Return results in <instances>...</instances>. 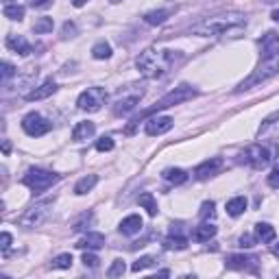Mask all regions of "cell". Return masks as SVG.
Masks as SVG:
<instances>
[{
    "label": "cell",
    "mask_w": 279,
    "mask_h": 279,
    "mask_svg": "<svg viewBox=\"0 0 279 279\" xmlns=\"http://www.w3.org/2000/svg\"><path fill=\"white\" fill-rule=\"evenodd\" d=\"M244 27H247V15L240 13V11H229V13L214 15V18H207L199 24H194L192 35H201V37L229 35V37H236Z\"/></svg>",
    "instance_id": "obj_1"
},
{
    "label": "cell",
    "mask_w": 279,
    "mask_h": 279,
    "mask_svg": "<svg viewBox=\"0 0 279 279\" xmlns=\"http://www.w3.org/2000/svg\"><path fill=\"white\" fill-rule=\"evenodd\" d=\"M179 59L177 51H164V48H146L144 53H140L135 59V68L140 75L146 79H159L175 65Z\"/></svg>",
    "instance_id": "obj_2"
},
{
    "label": "cell",
    "mask_w": 279,
    "mask_h": 279,
    "mask_svg": "<svg viewBox=\"0 0 279 279\" xmlns=\"http://www.w3.org/2000/svg\"><path fill=\"white\" fill-rule=\"evenodd\" d=\"M194 96H196V89H192V87H188V85L175 87L172 92H168L164 98H159V101L155 103L151 109H146V111L142 113V118H151V116H155V113L161 111V109H168V107H175V105H179V103L192 101Z\"/></svg>",
    "instance_id": "obj_3"
},
{
    "label": "cell",
    "mask_w": 279,
    "mask_h": 279,
    "mask_svg": "<svg viewBox=\"0 0 279 279\" xmlns=\"http://www.w3.org/2000/svg\"><path fill=\"white\" fill-rule=\"evenodd\" d=\"M53 205H55V199H44V201H37L35 205H31V207L24 212V214L20 216V220H18L20 227L33 229V227L44 225L53 214Z\"/></svg>",
    "instance_id": "obj_4"
},
{
    "label": "cell",
    "mask_w": 279,
    "mask_h": 279,
    "mask_svg": "<svg viewBox=\"0 0 279 279\" xmlns=\"http://www.w3.org/2000/svg\"><path fill=\"white\" fill-rule=\"evenodd\" d=\"M22 181L35 194H39V192L48 190V188H53V183L59 181V175H57V172H51V170H44V168H31L27 175H24Z\"/></svg>",
    "instance_id": "obj_5"
},
{
    "label": "cell",
    "mask_w": 279,
    "mask_h": 279,
    "mask_svg": "<svg viewBox=\"0 0 279 279\" xmlns=\"http://www.w3.org/2000/svg\"><path fill=\"white\" fill-rule=\"evenodd\" d=\"M279 75V57L277 59H270V61H262V65L258 70H253V75L249 79H244L240 85H238V92H244V89H251L255 87L260 83H264V81H268L270 77Z\"/></svg>",
    "instance_id": "obj_6"
},
{
    "label": "cell",
    "mask_w": 279,
    "mask_h": 279,
    "mask_svg": "<svg viewBox=\"0 0 279 279\" xmlns=\"http://www.w3.org/2000/svg\"><path fill=\"white\" fill-rule=\"evenodd\" d=\"M107 101V92H105V87H87L85 92H81L79 98H77V105L81 111H101V107Z\"/></svg>",
    "instance_id": "obj_7"
},
{
    "label": "cell",
    "mask_w": 279,
    "mask_h": 279,
    "mask_svg": "<svg viewBox=\"0 0 279 279\" xmlns=\"http://www.w3.org/2000/svg\"><path fill=\"white\" fill-rule=\"evenodd\" d=\"M51 122H48L42 113H37V111H31L27 113V116L22 118V129H24V133L31 135V137H39V135H44L51 131Z\"/></svg>",
    "instance_id": "obj_8"
},
{
    "label": "cell",
    "mask_w": 279,
    "mask_h": 279,
    "mask_svg": "<svg viewBox=\"0 0 279 279\" xmlns=\"http://www.w3.org/2000/svg\"><path fill=\"white\" fill-rule=\"evenodd\" d=\"M270 159H273V153H270L266 146H262V144H253L249 146L247 151H244V161L249 164L251 168H266Z\"/></svg>",
    "instance_id": "obj_9"
},
{
    "label": "cell",
    "mask_w": 279,
    "mask_h": 279,
    "mask_svg": "<svg viewBox=\"0 0 279 279\" xmlns=\"http://www.w3.org/2000/svg\"><path fill=\"white\" fill-rule=\"evenodd\" d=\"M172 127H175V120L170 116H151L144 122V131H146V135H151V137L168 133Z\"/></svg>",
    "instance_id": "obj_10"
},
{
    "label": "cell",
    "mask_w": 279,
    "mask_h": 279,
    "mask_svg": "<svg viewBox=\"0 0 279 279\" xmlns=\"http://www.w3.org/2000/svg\"><path fill=\"white\" fill-rule=\"evenodd\" d=\"M262 48V61H270V59H277L279 57V35L277 33H266L260 42Z\"/></svg>",
    "instance_id": "obj_11"
},
{
    "label": "cell",
    "mask_w": 279,
    "mask_h": 279,
    "mask_svg": "<svg viewBox=\"0 0 279 279\" xmlns=\"http://www.w3.org/2000/svg\"><path fill=\"white\" fill-rule=\"evenodd\" d=\"M220 168H223V159H220V157H212V159L203 161V164H199V166L194 168V177H196V179L214 177Z\"/></svg>",
    "instance_id": "obj_12"
},
{
    "label": "cell",
    "mask_w": 279,
    "mask_h": 279,
    "mask_svg": "<svg viewBox=\"0 0 279 279\" xmlns=\"http://www.w3.org/2000/svg\"><path fill=\"white\" fill-rule=\"evenodd\" d=\"M55 92H57V83H55L53 79H48V81H44V83L39 85V87L31 89V92L24 96V98H27V101H31V103H33V101H44V98L53 96Z\"/></svg>",
    "instance_id": "obj_13"
},
{
    "label": "cell",
    "mask_w": 279,
    "mask_h": 279,
    "mask_svg": "<svg viewBox=\"0 0 279 279\" xmlns=\"http://www.w3.org/2000/svg\"><path fill=\"white\" fill-rule=\"evenodd\" d=\"M77 247L79 249H87V251H98V249L105 247V236L98 234V231H89L77 242Z\"/></svg>",
    "instance_id": "obj_14"
},
{
    "label": "cell",
    "mask_w": 279,
    "mask_h": 279,
    "mask_svg": "<svg viewBox=\"0 0 279 279\" xmlns=\"http://www.w3.org/2000/svg\"><path fill=\"white\" fill-rule=\"evenodd\" d=\"M227 266L236 268V270H253L258 266V258L255 255H229Z\"/></svg>",
    "instance_id": "obj_15"
},
{
    "label": "cell",
    "mask_w": 279,
    "mask_h": 279,
    "mask_svg": "<svg viewBox=\"0 0 279 279\" xmlns=\"http://www.w3.org/2000/svg\"><path fill=\"white\" fill-rule=\"evenodd\" d=\"M96 133V125L92 120H83V122H79V125L72 129V140L75 142H85V140H89Z\"/></svg>",
    "instance_id": "obj_16"
},
{
    "label": "cell",
    "mask_w": 279,
    "mask_h": 279,
    "mask_svg": "<svg viewBox=\"0 0 279 279\" xmlns=\"http://www.w3.org/2000/svg\"><path fill=\"white\" fill-rule=\"evenodd\" d=\"M142 225H144L142 218H140L137 214H131V216H127V218L120 220L118 229H120V234H125V236H135V234H140Z\"/></svg>",
    "instance_id": "obj_17"
},
{
    "label": "cell",
    "mask_w": 279,
    "mask_h": 279,
    "mask_svg": "<svg viewBox=\"0 0 279 279\" xmlns=\"http://www.w3.org/2000/svg\"><path fill=\"white\" fill-rule=\"evenodd\" d=\"M7 48L13 53H18V55H29L31 53V44L24 39L22 35H7Z\"/></svg>",
    "instance_id": "obj_18"
},
{
    "label": "cell",
    "mask_w": 279,
    "mask_h": 279,
    "mask_svg": "<svg viewBox=\"0 0 279 279\" xmlns=\"http://www.w3.org/2000/svg\"><path fill=\"white\" fill-rule=\"evenodd\" d=\"M216 231H218V229L214 225L207 223V220H203V223L194 229V240L196 242H207V240H212V238L216 236Z\"/></svg>",
    "instance_id": "obj_19"
},
{
    "label": "cell",
    "mask_w": 279,
    "mask_h": 279,
    "mask_svg": "<svg viewBox=\"0 0 279 279\" xmlns=\"http://www.w3.org/2000/svg\"><path fill=\"white\" fill-rule=\"evenodd\" d=\"M255 238L262 242H273L277 238V231H275V227H270L268 223H258L255 225Z\"/></svg>",
    "instance_id": "obj_20"
},
{
    "label": "cell",
    "mask_w": 279,
    "mask_h": 279,
    "mask_svg": "<svg viewBox=\"0 0 279 279\" xmlns=\"http://www.w3.org/2000/svg\"><path fill=\"white\" fill-rule=\"evenodd\" d=\"M244 210H247V199H244V196H234L231 201H227L229 216H240V214H244Z\"/></svg>",
    "instance_id": "obj_21"
},
{
    "label": "cell",
    "mask_w": 279,
    "mask_h": 279,
    "mask_svg": "<svg viewBox=\"0 0 279 279\" xmlns=\"http://www.w3.org/2000/svg\"><path fill=\"white\" fill-rule=\"evenodd\" d=\"M164 179L170 183H175V185H181L188 181V172L181 168H168V170H164Z\"/></svg>",
    "instance_id": "obj_22"
},
{
    "label": "cell",
    "mask_w": 279,
    "mask_h": 279,
    "mask_svg": "<svg viewBox=\"0 0 279 279\" xmlns=\"http://www.w3.org/2000/svg\"><path fill=\"white\" fill-rule=\"evenodd\" d=\"M96 183H98V177H96V175H87V177H83V179H79L77 185H75V194L83 196V194H87L89 190H92Z\"/></svg>",
    "instance_id": "obj_23"
},
{
    "label": "cell",
    "mask_w": 279,
    "mask_h": 279,
    "mask_svg": "<svg viewBox=\"0 0 279 279\" xmlns=\"http://www.w3.org/2000/svg\"><path fill=\"white\" fill-rule=\"evenodd\" d=\"M164 247H166L168 251H183L185 247H188V238H183V236H175V234H170L166 240H164Z\"/></svg>",
    "instance_id": "obj_24"
},
{
    "label": "cell",
    "mask_w": 279,
    "mask_h": 279,
    "mask_svg": "<svg viewBox=\"0 0 279 279\" xmlns=\"http://www.w3.org/2000/svg\"><path fill=\"white\" fill-rule=\"evenodd\" d=\"M137 203L142 205V207L149 212L151 216H157V212H159V210H157V201H155V196H153L151 192H142V194H140Z\"/></svg>",
    "instance_id": "obj_25"
},
{
    "label": "cell",
    "mask_w": 279,
    "mask_h": 279,
    "mask_svg": "<svg viewBox=\"0 0 279 279\" xmlns=\"http://www.w3.org/2000/svg\"><path fill=\"white\" fill-rule=\"evenodd\" d=\"M140 96H142V94H135V96H131V98H120V101L116 103V107H113V111H116V113H129V111H133L135 105H137V101H140Z\"/></svg>",
    "instance_id": "obj_26"
},
{
    "label": "cell",
    "mask_w": 279,
    "mask_h": 279,
    "mask_svg": "<svg viewBox=\"0 0 279 279\" xmlns=\"http://www.w3.org/2000/svg\"><path fill=\"white\" fill-rule=\"evenodd\" d=\"M170 15V9H159V11H149L144 15V22L151 24V27H157V24H164L168 20Z\"/></svg>",
    "instance_id": "obj_27"
},
{
    "label": "cell",
    "mask_w": 279,
    "mask_h": 279,
    "mask_svg": "<svg viewBox=\"0 0 279 279\" xmlns=\"http://www.w3.org/2000/svg\"><path fill=\"white\" fill-rule=\"evenodd\" d=\"M92 57H94V59H109V57H111V46L107 42H96L92 46Z\"/></svg>",
    "instance_id": "obj_28"
},
{
    "label": "cell",
    "mask_w": 279,
    "mask_h": 279,
    "mask_svg": "<svg viewBox=\"0 0 279 279\" xmlns=\"http://www.w3.org/2000/svg\"><path fill=\"white\" fill-rule=\"evenodd\" d=\"M3 13H5V18L18 20V22H20V20L24 18V7H22V5H5Z\"/></svg>",
    "instance_id": "obj_29"
},
{
    "label": "cell",
    "mask_w": 279,
    "mask_h": 279,
    "mask_svg": "<svg viewBox=\"0 0 279 279\" xmlns=\"http://www.w3.org/2000/svg\"><path fill=\"white\" fill-rule=\"evenodd\" d=\"M53 27H55L53 18H39V20H35V24H33V31H35L37 35H44V33H51Z\"/></svg>",
    "instance_id": "obj_30"
},
{
    "label": "cell",
    "mask_w": 279,
    "mask_h": 279,
    "mask_svg": "<svg viewBox=\"0 0 279 279\" xmlns=\"http://www.w3.org/2000/svg\"><path fill=\"white\" fill-rule=\"evenodd\" d=\"M216 205L212 203V201H205L203 205H201V212H199V218L201 220H214L216 218Z\"/></svg>",
    "instance_id": "obj_31"
},
{
    "label": "cell",
    "mask_w": 279,
    "mask_h": 279,
    "mask_svg": "<svg viewBox=\"0 0 279 279\" xmlns=\"http://www.w3.org/2000/svg\"><path fill=\"white\" fill-rule=\"evenodd\" d=\"M51 266H53V268H59V270L70 268V266H72V255H70V253H61V255H57V258L51 262Z\"/></svg>",
    "instance_id": "obj_32"
},
{
    "label": "cell",
    "mask_w": 279,
    "mask_h": 279,
    "mask_svg": "<svg viewBox=\"0 0 279 279\" xmlns=\"http://www.w3.org/2000/svg\"><path fill=\"white\" fill-rule=\"evenodd\" d=\"M125 270H127V266H125V262L122 260H113V264L109 266V270H107V277H122L125 275Z\"/></svg>",
    "instance_id": "obj_33"
},
{
    "label": "cell",
    "mask_w": 279,
    "mask_h": 279,
    "mask_svg": "<svg viewBox=\"0 0 279 279\" xmlns=\"http://www.w3.org/2000/svg\"><path fill=\"white\" fill-rule=\"evenodd\" d=\"M113 146H116V144H113V140H111L109 135H103V137L96 142V151H98V153H107V151H113Z\"/></svg>",
    "instance_id": "obj_34"
},
{
    "label": "cell",
    "mask_w": 279,
    "mask_h": 279,
    "mask_svg": "<svg viewBox=\"0 0 279 279\" xmlns=\"http://www.w3.org/2000/svg\"><path fill=\"white\" fill-rule=\"evenodd\" d=\"M153 262H155V258L144 255V258H140L137 262H133V266H131V270H133V273H140V270H144V268L153 266Z\"/></svg>",
    "instance_id": "obj_35"
},
{
    "label": "cell",
    "mask_w": 279,
    "mask_h": 279,
    "mask_svg": "<svg viewBox=\"0 0 279 279\" xmlns=\"http://www.w3.org/2000/svg\"><path fill=\"white\" fill-rule=\"evenodd\" d=\"M268 185L273 188V190H279V164H275L273 170H270V175H268Z\"/></svg>",
    "instance_id": "obj_36"
},
{
    "label": "cell",
    "mask_w": 279,
    "mask_h": 279,
    "mask_svg": "<svg viewBox=\"0 0 279 279\" xmlns=\"http://www.w3.org/2000/svg\"><path fill=\"white\" fill-rule=\"evenodd\" d=\"M13 75H15V68H13V65H11L9 61H3V81H5V83H7V81H9Z\"/></svg>",
    "instance_id": "obj_37"
},
{
    "label": "cell",
    "mask_w": 279,
    "mask_h": 279,
    "mask_svg": "<svg viewBox=\"0 0 279 279\" xmlns=\"http://www.w3.org/2000/svg\"><path fill=\"white\" fill-rule=\"evenodd\" d=\"M9 247H11V234L3 231V234H0V249L7 253V251H9Z\"/></svg>",
    "instance_id": "obj_38"
},
{
    "label": "cell",
    "mask_w": 279,
    "mask_h": 279,
    "mask_svg": "<svg viewBox=\"0 0 279 279\" xmlns=\"http://www.w3.org/2000/svg\"><path fill=\"white\" fill-rule=\"evenodd\" d=\"M98 262H101V260H98V258L94 255V253H83V264H85V266L96 268V266H98Z\"/></svg>",
    "instance_id": "obj_39"
},
{
    "label": "cell",
    "mask_w": 279,
    "mask_h": 279,
    "mask_svg": "<svg viewBox=\"0 0 279 279\" xmlns=\"http://www.w3.org/2000/svg\"><path fill=\"white\" fill-rule=\"evenodd\" d=\"M29 5L33 9H48L53 5V0H29Z\"/></svg>",
    "instance_id": "obj_40"
},
{
    "label": "cell",
    "mask_w": 279,
    "mask_h": 279,
    "mask_svg": "<svg viewBox=\"0 0 279 279\" xmlns=\"http://www.w3.org/2000/svg\"><path fill=\"white\" fill-rule=\"evenodd\" d=\"M77 35V27L72 22H65L63 24V37H75Z\"/></svg>",
    "instance_id": "obj_41"
},
{
    "label": "cell",
    "mask_w": 279,
    "mask_h": 279,
    "mask_svg": "<svg viewBox=\"0 0 279 279\" xmlns=\"http://www.w3.org/2000/svg\"><path fill=\"white\" fill-rule=\"evenodd\" d=\"M240 247H242V249L253 247V238H251V236H242V238H240Z\"/></svg>",
    "instance_id": "obj_42"
},
{
    "label": "cell",
    "mask_w": 279,
    "mask_h": 279,
    "mask_svg": "<svg viewBox=\"0 0 279 279\" xmlns=\"http://www.w3.org/2000/svg\"><path fill=\"white\" fill-rule=\"evenodd\" d=\"M87 3H89V0H72V5H75L77 9H79V7H85Z\"/></svg>",
    "instance_id": "obj_43"
},
{
    "label": "cell",
    "mask_w": 279,
    "mask_h": 279,
    "mask_svg": "<svg viewBox=\"0 0 279 279\" xmlns=\"http://www.w3.org/2000/svg\"><path fill=\"white\" fill-rule=\"evenodd\" d=\"M273 255H275V258H279V242H277V244H273Z\"/></svg>",
    "instance_id": "obj_44"
},
{
    "label": "cell",
    "mask_w": 279,
    "mask_h": 279,
    "mask_svg": "<svg viewBox=\"0 0 279 279\" xmlns=\"http://www.w3.org/2000/svg\"><path fill=\"white\" fill-rule=\"evenodd\" d=\"M3 151H5V155H7V153L11 151V144H9V142H5V144H3Z\"/></svg>",
    "instance_id": "obj_45"
},
{
    "label": "cell",
    "mask_w": 279,
    "mask_h": 279,
    "mask_svg": "<svg viewBox=\"0 0 279 279\" xmlns=\"http://www.w3.org/2000/svg\"><path fill=\"white\" fill-rule=\"evenodd\" d=\"M270 18H273L275 22H279V11H273V13H270Z\"/></svg>",
    "instance_id": "obj_46"
},
{
    "label": "cell",
    "mask_w": 279,
    "mask_h": 279,
    "mask_svg": "<svg viewBox=\"0 0 279 279\" xmlns=\"http://www.w3.org/2000/svg\"><path fill=\"white\" fill-rule=\"evenodd\" d=\"M109 3H113V5H116V3H122V0H109Z\"/></svg>",
    "instance_id": "obj_47"
},
{
    "label": "cell",
    "mask_w": 279,
    "mask_h": 279,
    "mask_svg": "<svg viewBox=\"0 0 279 279\" xmlns=\"http://www.w3.org/2000/svg\"><path fill=\"white\" fill-rule=\"evenodd\" d=\"M5 3H7V5H11V0H5Z\"/></svg>",
    "instance_id": "obj_48"
}]
</instances>
